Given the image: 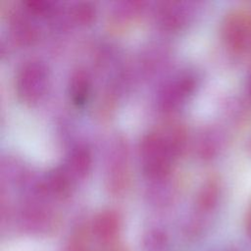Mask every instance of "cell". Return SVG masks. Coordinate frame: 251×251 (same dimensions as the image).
Here are the masks:
<instances>
[{
  "mask_svg": "<svg viewBox=\"0 0 251 251\" xmlns=\"http://www.w3.org/2000/svg\"><path fill=\"white\" fill-rule=\"evenodd\" d=\"M245 230H246V233H247V236L248 238L250 239L251 241V205L247 211V214H246V219H245Z\"/></svg>",
  "mask_w": 251,
  "mask_h": 251,
  "instance_id": "cell-17",
  "label": "cell"
},
{
  "mask_svg": "<svg viewBox=\"0 0 251 251\" xmlns=\"http://www.w3.org/2000/svg\"><path fill=\"white\" fill-rule=\"evenodd\" d=\"M13 39L22 46H27L32 44L38 36V29L33 21L25 9L23 12L17 13L12 22L10 27Z\"/></svg>",
  "mask_w": 251,
  "mask_h": 251,
  "instance_id": "cell-9",
  "label": "cell"
},
{
  "mask_svg": "<svg viewBox=\"0 0 251 251\" xmlns=\"http://www.w3.org/2000/svg\"><path fill=\"white\" fill-rule=\"evenodd\" d=\"M221 196V185L216 177H209L200 186L195 198V213L207 216L217 207Z\"/></svg>",
  "mask_w": 251,
  "mask_h": 251,
  "instance_id": "cell-8",
  "label": "cell"
},
{
  "mask_svg": "<svg viewBox=\"0 0 251 251\" xmlns=\"http://www.w3.org/2000/svg\"><path fill=\"white\" fill-rule=\"evenodd\" d=\"M68 93L70 100L76 107H82L88 102L91 94V78L84 69L79 68L72 73Z\"/></svg>",
  "mask_w": 251,
  "mask_h": 251,
  "instance_id": "cell-10",
  "label": "cell"
},
{
  "mask_svg": "<svg viewBox=\"0 0 251 251\" xmlns=\"http://www.w3.org/2000/svg\"><path fill=\"white\" fill-rule=\"evenodd\" d=\"M71 23L77 25H90L96 16V9L89 2L75 4L68 13Z\"/></svg>",
  "mask_w": 251,
  "mask_h": 251,
  "instance_id": "cell-13",
  "label": "cell"
},
{
  "mask_svg": "<svg viewBox=\"0 0 251 251\" xmlns=\"http://www.w3.org/2000/svg\"><path fill=\"white\" fill-rule=\"evenodd\" d=\"M194 7L191 3L173 1L164 2L156 10V20L166 30H178L184 27L191 20Z\"/></svg>",
  "mask_w": 251,
  "mask_h": 251,
  "instance_id": "cell-6",
  "label": "cell"
},
{
  "mask_svg": "<svg viewBox=\"0 0 251 251\" xmlns=\"http://www.w3.org/2000/svg\"><path fill=\"white\" fill-rule=\"evenodd\" d=\"M20 218L25 227L30 230H39L50 223L51 214L40 203L30 200L22 208Z\"/></svg>",
  "mask_w": 251,
  "mask_h": 251,
  "instance_id": "cell-11",
  "label": "cell"
},
{
  "mask_svg": "<svg viewBox=\"0 0 251 251\" xmlns=\"http://www.w3.org/2000/svg\"><path fill=\"white\" fill-rule=\"evenodd\" d=\"M219 149V141L214 130L208 129L204 131L198 139L197 152L203 159L213 158Z\"/></svg>",
  "mask_w": 251,
  "mask_h": 251,
  "instance_id": "cell-15",
  "label": "cell"
},
{
  "mask_svg": "<svg viewBox=\"0 0 251 251\" xmlns=\"http://www.w3.org/2000/svg\"><path fill=\"white\" fill-rule=\"evenodd\" d=\"M50 75L47 66L37 59L25 61L15 76V90L19 99L25 104H35L47 92Z\"/></svg>",
  "mask_w": 251,
  "mask_h": 251,
  "instance_id": "cell-2",
  "label": "cell"
},
{
  "mask_svg": "<svg viewBox=\"0 0 251 251\" xmlns=\"http://www.w3.org/2000/svg\"><path fill=\"white\" fill-rule=\"evenodd\" d=\"M246 88H247V92L248 94L251 96V70L248 74V76H247V81H246Z\"/></svg>",
  "mask_w": 251,
  "mask_h": 251,
  "instance_id": "cell-18",
  "label": "cell"
},
{
  "mask_svg": "<svg viewBox=\"0 0 251 251\" xmlns=\"http://www.w3.org/2000/svg\"><path fill=\"white\" fill-rule=\"evenodd\" d=\"M62 166L75 182L83 179L92 166V155L89 148L82 144L75 146Z\"/></svg>",
  "mask_w": 251,
  "mask_h": 251,
  "instance_id": "cell-7",
  "label": "cell"
},
{
  "mask_svg": "<svg viewBox=\"0 0 251 251\" xmlns=\"http://www.w3.org/2000/svg\"><path fill=\"white\" fill-rule=\"evenodd\" d=\"M169 238L161 229L149 230L143 238V248L145 251H169Z\"/></svg>",
  "mask_w": 251,
  "mask_h": 251,
  "instance_id": "cell-16",
  "label": "cell"
},
{
  "mask_svg": "<svg viewBox=\"0 0 251 251\" xmlns=\"http://www.w3.org/2000/svg\"><path fill=\"white\" fill-rule=\"evenodd\" d=\"M143 7L144 3L138 1L122 2L118 4V7L114 9L112 14L115 25H124L131 21L139 13H141Z\"/></svg>",
  "mask_w": 251,
  "mask_h": 251,
  "instance_id": "cell-14",
  "label": "cell"
},
{
  "mask_svg": "<svg viewBox=\"0 0 251 251\" xmlns=\"http://www.w3.org/2000/svg\"><path fill=\"white\" fill-rule=\"evenodd\" d=\"M130 180L129 151L127 142L123 137H117L109 149L105 182L113 195H121L127 188Z\"/></svg>",
  "mask_w": 251,
  "mask_h": 251,
  "instance_id": "cell-3",
  "label": "cell"
},
{
  "mask_svg": "<svg viewBox=\"0 0 251 251\" xmlns=\"http://www.w3.org/2000/svg\"><path fill=\"white\" fill-rule=\"evenodd\" d=\"M197 86L196 75L183 71L170 78L159 90L157 105L161 112L169 114L176 111L193 94Z\"/></svg>",
  "mask_w": 251,
  "mask_h": 251,
  "instance_id": "cell-4",
  "label": "cell"
},
{
  "mask_svg": "<svg viewBox=\"0 0 251 251\" xmlns=\"http://www.w3.org/2000/svg\"><path fill=\"white\" fill-rule=\"evenodd\" d=\"M222 38L226 46L234 53L251 49V16L242 10L227 13L221 26Z\"/></svg>",
  "mask_w": 251,
  "mask_h": 251,
  "instance_id": "cell-5",
  "label": "cell"
},
{
  "mask_svg": "<svg viewBox=\"0 0 251 251\" xmlns=\"http://www.w3.org/2000/svg\"><path fill=\"white\" fill-rule=\"evenodd\" d=\"M177 157L161 128L149 131L140 141V166L144 176L154 182L167 180Z\"/></svg>",
  "mask_w": 251,
  "mask_h": 251,
  "instance_id": "cell-1",
  "label": "cell"
},
{
  "mask_svg": "<svg viewBox=\"0 0 251 251\" xmlns=\"http://www.w3.org/2000/svg\"><path fill=\"white\" fill-rule=\"evenodd\" d=\"M120 228L121 219L115 211H103L93 220V233L97 238L103 241H109L115 238L120 231Z\"/></svg>",
  "mask_w": 251,
  "mask_h": 251,
  "instance_id": "cell-12",
  "label": "cell"
},
{
  "mask_svg": "<svg viewBox=\"0 0 251 251\" xmlns=\"http://www.w3.org/2000/svg\"><path fill=\"white\" fill-rule=\"evenodd\" d=\"M220 251H237V250H235L233 248H226V249H223V250H220Z\"/></svg>",
  "mask_w": 251,
  "mask_h": 251,
  "instance_id": "cell-19",
  "label": "cell"
}]
</instances>
